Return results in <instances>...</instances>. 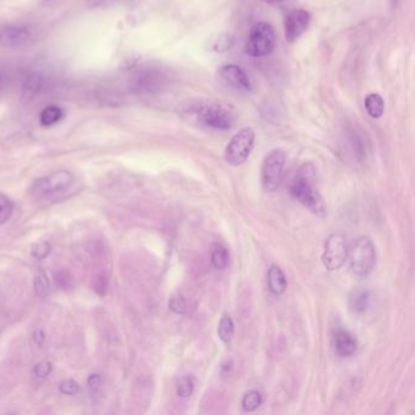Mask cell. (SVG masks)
Instances as JSON below:
<instances>
[{
  "label": "cell",
  "mask_w": 415,
  "mask_h": 415,
  "mask_svg": "<svg viewBox=\"0 0 415 415\" xmlns=\"http://www.w3.org/2000/svg\"><path fill=\"white\" fill-rule=\"evenodd\" d=\"M12 213V202L4 194L0 193V224H4L9 221Z\"/></svg>",
  "instance_id": "obj_24"
},
{
  "label": "cell",
  "mask_w": 415,
  "mask_h": 415,
  "mask_svg": "<svg viewBox=\"0 0 415 415\" xmlns=\"http://www.w3.org/2000/svg\"><path fill=\"white\" fill-rule=\"evenodd\" d=\"M286 278L284 272L278 265H272L268 270V286L272 294L279 296L286 290Z\"/></svg>",
  "instance_id": "obj_16"
},
{
  "label": "cell",
  "mask_w": 415,
  "mask_h": 415,
  "mask_svg": "<svg viewBox=\"0 0 415 415\" xmlns=\"http://www.w3.org/2000/svg\"><path fill=\"white\" fill-rule=\"evenodd\" d=\"M100 383H102V377L99 374H92L91 377H88V388L91 390L99 388Z\"/></svg>",
  "instance_id": "obj_32"
},
{
  "label": "cell",
  "mask_w": 415,
  "mask_h": 415,
  "mask_svg": "<svg viewBox=\"0 0 415 415\" xmlns=\"http://www.w3.org/2000/svg\"><path fill=\"white\" fill-rule=\"evenodd\" d=\"M34 290L38 296L45 298L50 294V281H49L48 275L45 274L44 270L38 272V274L34 278Z\"/></svg>",
  "instance_id": "obj_21"
},
{
  "label": "cell",
  "mask_w": 415,
  "mask_h": 415,
  "mask_svg": "<svg viewBox=\"0 0 415 415\" xmlns=\"http://www.w3.org/2000/svg\"><path fill=\"white\" fill-rule=\"evenodd\" d=\"M73 182V176L69 171H58L47 177L38 179L32 187V194L36 196H50L69 188Z\"/></svg>",
  "instance_id": "obj_8"
},
{
  "label": "cell",
  "mask_w": 415,
  "mask_h": 415,
  "mask_svg": "<svg viewBox=\"0 0 415 415\" xmlns=\"http://www.w3.org/2000/svg\"><path fill=\"white\" fill-rule=\"evenodd\" d=\"M348 254L347 237L342 233L331 234L324 245L322 256L324 267L328 270H337L345 264Z\"/></svg>",
  "instance_id": "obj_7"
},
{
  "label": "cell",
  "mask_w": 415,
  "mask_h": 415,
  "mask_svg": "<svg viewBox=\"0 0 415 415\" xmlns=\"http://www.w3.org/2000/svg\"><path fill=\"white\" fill-rule=\"evenodd\" d=\"M397 1H399V0H392V3H394V4H397Z\"/></svg>",
  "instance_id": "obj_38"
},
{
  "label": "cell",
  "mask_w": 415,
  "mask_h": 415,
  "mask_svg": "<svg viewBox=\"0 0 415 415\" xmlns=\"http://www.w3.org/2000/svg\"><path fill=\"white\" fill-rule=\"evenodd\" d=\"M261 405H262V394L254 390L245 394L243 402H241L243 410L245 412H254Z\"/></svg>",
  "instance_id": "obj_22"
},
{
  "label": "cell",
  "mask_w": 415,
  "mask_h": 415,
  "mask_svg": "<svg viewBox=\"0 0 415 415\" xmlns=\"http://www.w3.org/2000/svg\"><path fill=\"white\" fill-rule=\"evenodd\" d=\"M88 5L91 8H97V6L103 5L108 0H86Z\"/></svg>",
  "instance_id": "obj_35"
},
{
  "label": "cell",
  "mask_w": 415,
  "mask_h": 415,
  "mask_svg": "<svg viewBox=\"0 0 415 415\" xmlns=\"http://www.w3.org/2000/svg\"><path fill=\"white\" fill-rule=\"evenodd\" d=\"M261 1H263L265 4H270V5H276V4L284 3L286 0H261Z\"/></svg>",
  "instance_id": "obj_37"
},
{
  "label": "cell",
  "mask_w": 415,
  "mask_h": 415,
  "mask_svg": "<svg viewBox=\"0 0 415 415\" xmlns=\"http://www.w3.org/2000/svg\"><path fill=\"white\" fill-rule=\"evenodd\" d=\"M220 75L228 86H234L239 91L250 92L251 81L246 72L237 65H224L220 69Z\"/></svg>",
  "instance_id": "obj_12"
},
{
  "label": "cell",
  "mask_w": 415,
  "mask_h": 415,
  "mask_svg": "<svg viewBox=\"0 0 415 415\" xmlns=\"http://www.w3.org/2000/svg\"><path fill=\"white\" fill-rule=\"evenodd\" d=\"M275 48L274 28L268 22H257L248 34L245 51L251 58H263Z\"/></svg>",
  "instance_id": "obj_4"
},
{
  "label": "cell",
  "mask_w": 415,
  "mask_h": 415,
  "mask_svg": "<svg viewBox=\"0 0 415 415\" xmlns=\"http://www.w3.org/2000/svg\"><path fill=\"white\" fill-rule=\"evenodd\" d=\"M62 119V110L58 106H48L40 113V123L44 127H50L58 123L60 119Z\"/></svg>",
  "instance_id": "obj_20"
},
{
  "label": "cell",
  "mask_w": 415,
  "mask_h": 415,
  "mask_svg": "<svg viewBox=\"0 0 415 415\" xmlns=\"http://www.w3.org/2000/svg\"><path fill=\"white\" fill-rule=\"evenodd\" d=\"M285 161V151L281 149H274L264 157L261 174H262V184L267 191L273 193L279 188Z\"/></svg>",
  "instance_id": "obj_6"
},
{
  "label": "cell",
  "mask_w": 415,
  "mask_h": 415,
  "mask_svg": "<svg viewBox=\"0 0 415 415\" xmlns=\"http://www.w3.org/2000/svg\"><path fill=\"white\" fill-rule=\"evenodd\" d=\"M347 257L350 259L352 272L357 276H368L377 264V251L369 237H357L348 248Z\"/></svg>",
  "instance_id": "obj_2"
},
{
  "label": "cell",
  "mask_w": 415,
  "mask_h": 415,
  "mask_svg": "<svg viewBox=\"0 0 415 415\" xmlns=\"http://www.w3.org/2000/svg\"><path fill=\"white\" fill-rule=\"evenodd\" d=\"M60 0H39V3H40V5L43 6H51L56 4V3H59Z\"/></svg>",
  "instance_id": "obj_36"
},
{
  "label": "cell",
  "mask_w": 415,
  "mask_h": 415,
  "mask_svg": "<svg viewBox=\"0 0 415 415\" xmlns=\"http://www.w3.org/2000/svg\"><path fill=\"white\" fill-rule=\"evenodd\" d=\"M198 121L211 130H229L235 124L237 112L229 104H206L198 110Z\"/></svg>",
  "instance_id": "obj_3"
},
{
  "label": "cell",
  "mask_w": 415,
  "mask_h": 415,
  "mask_svg": "<svg viewBox=\"0 0 415 415\" xmlns=\"http://www.w3.org/2000/svg\"><path fill=\"white\" fill-rule=\"evenodd\" d=\"M311 15L305 9H294L286 14L284 31L287 42H295L307 31Z\"/></svg>",
  "instance_id": "obj_10"
},
{
  "label": "cell",
  "mask_w": 415,
  "mask_h": 415,
  "mask_svg": "<svg viewBox=\"0 0 415 415\" xmlns=\"http://www.w3.org/2000/svg\"><path fill=\"white\" fill-rule=\"evenodd\" d=\"M364 108H366L368 115L372 119H380L383 115V110H385L383 97L379 95L377 93L368 94L366 99H364Z\"/></svg>",
  "instance_id": "obj_17"
},
{
  "label": "cell",
  "mask_w": 415,
  "mask_h": 415,
  "mask_svg": "<svg viewBox=\"0 0 415 415\" xmlns=\"http://www.w3.org/2000/svg\"><path fill=\"white\" fill-rule=\"evenodd\" d=\"M108 276L105 274H97L94 281H93V289L94 292L99 295H105L108 292Z\"/></svg>",
  "instance_id": "obj_28"
},
{
  "label": "cell",
  "mask_w": 415,
  "mask_h": 415,
  "mask_svg": "<svg viewBox=\"0 0 415 415\" xmlns=\"http://www.w3.org/2000/svg\"><path fill=\"white\" fill-rule=\"evenodd\" d=\"M234 333H235V327L232 317L228 313H224L218 324V336L223 342H229L233 339Z\"/></svg>",
  "instance_id": "obj_19"
},
{
  "label": "cell",
  "mask_w": 415,
  "mask_h": 415,
  "mask_svg": "<svg viewBox=\"0 0 415 415\" xmlns=\"http://www.w3.org/2000/svg\"><path fill=\"white\" fill-rule=\"evenodd\" d=\"M50 251H51V246H50V244L40 243L33 246L32 251H31V254H32L34 259H44L48 257L49 254H50Z\"/></svg>",
  "instance_id": "obj_29"
},
{
  "label": "cell",
  "mask_w": 415,
  "mask_h": 415,
  "mask_svg": "<svg viewBox=\"0 0 415 415\" xmlns=\"http://www.w3.org/2000/svg\"><path fill=\"white\" fill-rule=\"evenodd\" d=\"M33 340L39 347H43L44 342H45V335H44L43 330H36L33 334Z\"/></svg>",
  "instance_id": "obj_33"
},
{
  "label": "cell",
  "mask_w": 415,
  "mask_h": 415,
  "mask_svg": "<svg viewBox=\"0 0 415 415\" xmlns=\"http://www.w3.org/2000/svg\"><path fill=\"white\" fill-rule=\"evenodd\" d=\"M165 83V75L156 70H145L135 75L133 88L137 93L149 94L160 91Z\"/></svg>",
  "instance_id": "obj_11"
},
{
  "label": "cell",
  "mask_w": 415,
  "mask_h": 415,
  "mask_svg": "<svg viewBox=\"0 0 415 415\" xmlns=\"http://www.w3.org/2000/svg\"><path fill=\"white\" fill-rule=\"evenodd\" d=\"M334 346L340 357H350L357 351V340L346 330H337L334 335Z\"/></svg>",
  "instance_id": "obj_14"
},
{
  "label": "cell",
  "mask_w": 415,
  "mask_h": 415,
  "mask_svg": "<svg viewBox=\"0 0 415 415\" xmlns=\"http://www.w3.org/2000/svg\"><path fill=\"white\" fill-rule=\"evenodd\" d=\"M32 39V33L21 25H1L0 45L4 48L19 49L26 47Z\"/></svg>",
  "instance_id": "obj_9"
},
{
  "label": "cell",
  "mask_w": 415,
  "mask_h": 415,
  "mask_svg": "<svg viewBox=\"0 0 415 415\" xmlns=\"http://www.w3.org/2000/svg\"><path fill=\"white\" fill-rule=\"evenodd\" d=\"M256 134L254 130L246 127L239 130L228 143L224 150V160L230 166H241L248 161V156L254 150Z\"/></svg>",
  "instance_id": "obj_5"
},
{
  "label": "cell",
  "mask_w": 415,
  "mask_h": 415,
  "mask_svg": "<svg viewBox=\"0 0 415 415\" xmlns=\"http://www.w3.org/2000/svg\"><path fill=\"white\" fill-rule=\"evenodd\" d=\"M51 372H53V364L50 361L39 363L34 368V374L38 377H47Z\"/></svg>",
  "instance_id": "obj_31"
},
{
  "label": "cell",
  "mask_w": 415,
  "mask_h": 415,
  "mask_svg": "<svg viewBox=\"0 0 415 415\" xmlns=\"http://www.w3.org/2000/svg\"><path fill=\"white\" fill-rule=\"evenodd\" d=\"M233 43H234V40H233L232 36L221 34L217 37V39L212 40V49L218 53L226 51L228 49L232 48Z\"/></svg>",
  "instance_id": "obj_26"
},
{
  "label": "cell",
  "mask_w": 415,
  "mask_h": 415,
  "mask_svg": "<svg viewBox=\"0 0 415 415\" xmlns=\"http://www.w3.org/2000/svg\"><path fill=\"white\" fill-rule=\"evenodd\" d=\"M211 262L216 270H224L229 263V254L221 244H215L211 248Z\"/></svg>",
  "instance_id": "obj_18"
},
{
  "label": "cell",
  "mask_w": 415,
  "mask_h": 415,
  "mask_svg": "<svg viewBox=\"0 0 415 415\" xmlns=\"http://www.w3.org/2000/svg\"><path fill=\"white\" fill-rule=\"evenodd\" d=\"M317 183V169L313 163H305L298 168L290 184L292 198L313 212L317 216L324 217L327 213L323 198L319 194Z\"/></svg>",
  "instance_id": "obj_1"
},
{
  "label": "cell",
  "mask_w": 415,
  "mask_h": 415,
  "mask_svg": "<svg viewBox=\"0 0 415 415\" xmlns=\"http://www.w3.org/2000/svg\"><path fill=\"white\" fill-rule=\"evenodd\" d=\"M194 392V383L193 380L189 377H183L179 379L178 385H177V394L179 397L187 399Z\"/></svg>",
  "instance_id": "obj_25"
},
{
  "label": "cell",
  "mask_w": 415,
  "mask_h": 415,
  "mask_svg": "<svg viewBox=\"0 0 415 415\" xmlns=\"http://www.w3.org/2000/svg\"><path fill=\"white\" fill-rule=\"evenodd\" d=\"M43 75L37 72H33L25 78L22 84L21 97L23 102H31L34 97H38L44 88Z\"/></svg>",
  "instance_id": "obj_15"
},
{
  "label": "cell",
  "mask_w": 415,
  "mask_h": 415,
  "mask_svg": "<svg viewBox=\"0 0 415 415\" xmlns=\"http://www.w3.org/2000/svg\"><path fill=\"white\" fill-rule=\"evenodd\" d=\"M169 309L177 314H184L187 312V302L182 296H173L169 300Z\"/></svg>",
  "instance_id": "obj_30"
},
{
  "label": "cell",
  "mask_w": 415,
  "mask_h": 415,
  "mask_svg": "<svg viewBox=\"0 0 415 415\" xmlns=\"http://www.w3.org/2000/svg\"><path fill=\"white\" fill-rule=\"evenodd\" d=\"M59 390L62 394L73 396V394H78L80 385L73 379H66L62 383H60Z\"/></svg>",
  "instance_id": "obj_27"
},
{
  "label": "cell",
  "mask_w": 415,
  "mask_h": 415,
  "mask_svg": "<svg viewBox=\"0 0 415 415\" xmlns=\"http://www.w3.org/2000/svg\"><path fill=\"white\" fill-rule=\"evenodd\" d=\"M4 91H5V77L3 71H0V97H3Z\"/></svg>",
  "instance_id": "obj_34"
},
{
  "label": "cell",
  "mask_w": 415,
  "mask_h": 415,
  "mask_svg": "<svg viewBox=\"0 0 415 415\" xmlns=\"http://www.w3.org/2000/svg\"><path fill=\"white\" fill-rule=\"evenodd\" d=\"M54 281L61 290H71L73 287V278L67 270H59L58 273H55Z\"/></svg>",
  "instance_id": "obj_23"
},
{
  "label": "cell",
  "mask_w": 415,
  "mask_h": 415,
  "mask_svg": "<svg viewBox=\"0 0 415 415\" xmlns=\"http://www.w3.org/2000/svg\"><path fill=\"white\" fill-rule=\"evenodd\" d=\"M372 307V294L366 289H355L348 296V308L355 316L367 314Z\"/></svg>",
  "instance_id": "obj_13"
}]
</instances>
